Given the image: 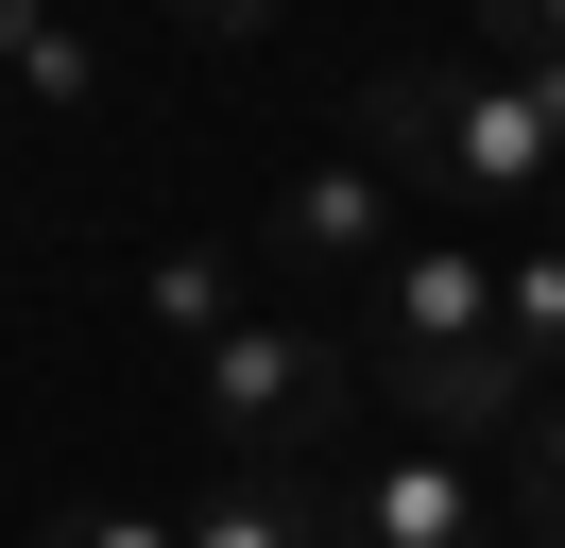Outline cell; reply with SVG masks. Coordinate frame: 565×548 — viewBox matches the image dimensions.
I'll return each instance as SVG.
<instances>
[{
	"instance_id": "cell-7",
	"label": "cell",
	"mask_w": 565,
	"mask_h": 548,
	"mask_svg": "<svg viewBox=\"0 0 565 548\" xmlns=\"http://www.w3.org/2000/svg\"><path fill=\"white\" fill-rule=\"evenodd\" d=\"M189 548H343V497H326V463H223Z\"/></svg>"
},
{
	"instance_id": "cell-17",
	"label": "cell",
	"mask_w": 565,
	"mask_h": 548,
	"mask_svg": "<svg viewBox=\"0 0 565 548\" xmlns=\"http://www.w3.org/2000/svg\"><path fill=\"white\" fill-rule=\"evenodd\" d=\"M548 205H565V189H548Z\"/></svg>"
},
{
	"instance_id": "cell-16",
	"label": "cell",
	"mask_w": 565,
	"mask_h": 548,
	"mask_svg": "<svg viewBox=\"0 0 565 548\" xmlns=\"http://www.w3.org/2000/svg\"><path fill=\"white\" fill-rule=\"evenodd\" d=\"M514 86H531V103H548V137H565V52H531V68H514Z\"/></svg>"
},
{
	"instance_id": "cell-15",
	"label": "cell",
	"mask_w": 565,
	"mask_h": 548,
	"mask_svg": "<svg viewBox=\"0 0 565 548\" xmlns=\"http://www.w3.org/2000/svg\"><path fill=\"white\" fill-rule=\"evenodd\" d=\"M35 34H52V0H0V68H18V52H35Z\"/></svg>"
},
{
	"instance_id": "cell-9",
	"label": "cell",
	"mask_w": 565,
	"mask_h": 548,
	"mask_svg": "<svg viewBox=\"0 0 565 548\" xmlns=\"http://www.w3.org/2000/svg\"><path fill=\"white\" fill-rule=\"evenodd\" d=\"M497 514H514V548H565V377L531 394V429H514V479H497Z\"/></svg>"
},
{
	"instance_id": "cell-2",
	"label": "cell",
	"mask_w": 565,
	"mask_h": 548,
	"mask_svg": "<svg viewBox=\"0 0 565 548\" xmlns=\"http://www.w3.org/2000/svg\"><path fill=\"white\" fill-rule=\"evenodd\" d=\"M360 342L326 326V308H241V326L189 360V411L223 429V463H343V429H360Z\"/></svg>"
},
{
	"instance_id": "cell-3",
	"label": "cell",
	"mask_w": 565,
	"mask_h": 548,
	"mask_svg": "<svg viewBox=\"0 0 565 548\" xmlns=\"http://www.w3.org/2000/svg\"><path fill=\"white\" fill-rule=\"evenodd\" d=\"M257 257H275V274H326V292H377V274L412 257V189H394L377 155H326V171H291V189H275Z\"/></svg>"
},
{
	"instance_id": "cell-4",
	"label": "cell",
	"mask_w": 565,
	"mask_h": 548,
	"mask_svg": "<svg viewBox=\"0 0 565 548\" xmlns=\"http://www.w3.org/2000/svg\"><path fill=\"white\" fill-rule=\"evenodd\" d=\"M360 377H377L394 445H446V463L514 445V429H531V394H548V377L514 360V326H497V342H412V360H360Z\"/></svg>"
},
{
	"instance_id": "cell-8",
	"label": "cell",
	"mask_w": 565,
	"mask_h": 548,
	"mask_svg": "<svg viewBox=\"0 0 565 548\" xmlns=\"http://www.w3.org/2000/svg\"><path fill=\"white\" fill-rule=\"evenodd\" d=\"M241 274H257V257H223V240H172V257L138 274V326H172L189 360H206V342L241 326Z\"/></svg>"
},
{
	"instance_id": "cell-1",
	"label": "cell",
	"mask_w": 565,
	"mask_h": 548,
	"mask_svg": "<svg viewBox=\"0 0 565 548\" xmlns=\"http://www.w3.org/2000/svg\"><path fill=\"white\" fill-rule=\"evenodd\" d=\"M360 137H377L394 189H446V205H514V189H565V137L514 68H377L360 86Z\"/></svg>"
},
{
	"instance_id": "cell-12",
	"label": "cell",
	"mask_w": 565,
	"mask_h": 548,
	"mask_svg": "<svg viewBox=\"0 0 565 548\" xmlns=\"http://www.w3.org/2000/svg\"><path fill=\"white\" fill-rule=\"evenodd\" d=\"M35 548H189V514H120V497H104V514H52Z\"/></svg>"
},
{
	"instance_id": "cell-11",
	"label": "cell",
	"mask_w": 565,
	"mask_h": 548,
	"mask_svg": "<svg viewBox=\"0 0 565 548\" xmlns=\"http://www.w3.org/2000/svg\"><path fill=\"white\" fill-rule=\"evenodd\" d=\"M18 103H52V120H70V103H104V52H86V34L52 18L35 52H18Z\"/></svg>"
},
{
	"instance_id": "cell-5",
	"label": "cell",
	"mask_w": 565,
	"mask_h": 548,
	"mask_svg": "<svg viewBox=\"0 0 565 548\" xmlns=\"http://www.w3.org/2000/svg\"><path fill=\"white\" fill-rule=\"evenodd\" d=\"M326 497H343V548H497L514 531L480 497V463H446V445H343Z\"/></svg>"
},
{
	"instance_id": "cell-6",
	"label": "cell",
	"mask_w": 565,
	"mask_h": 548,
	"mask_svg": "<svg viewBox=\"0 0 565 548\" xmlns=\"http://www.w3.org/2000/svg\"><path fill=\"white\" fill-rule=\"evenodd\" d=\"M412 342H497V257L412 240V257L360 292V360H412Z\"/></svg>"
},
{
	"instance_id": "cell-13",
	"label": "cell",
	"mask_w": 565,
	"mask_h": 548,
	"mask_svg": "<svg viewBox=\"0 0 565 548\" xmlns=\"http://www.w3.org/2000/svg\"><path fill=\"white\" fill-rule=\"evenodd\" d=\"M480 34H497V68H531V52H565V0H480Z\"/></svg>"
},
{
	"instance_id": "cell-14",
	"label": "cell",
	"mask_w": 565,
	"mask_h": 548,
	"mask_svg": "<svg viewBox=\"0 0 565 548\" xmlns=\"http://www.w3.org/2000/svg\"><path fill=\"white\" fill-rule=\"evenodd\" d=\"M154 18H189V34H275L291 0H154Z\"/></svg>"
},
{
	"instance_id": "cell-10",
	"label": "cell",
	"mask_w": 565,
	"mask_h": 548,
	"mask_svg": "<svg viewBox=\"0 0 565 548\" xmlns=\"http://www.w3.org/2000/svg\"><path fill=\"white\" fill-rule=\"evenodd\" d=\"M497 326H514V360H531V377H565V240L497 257Z\"/></svg>"
}]
</instances>
